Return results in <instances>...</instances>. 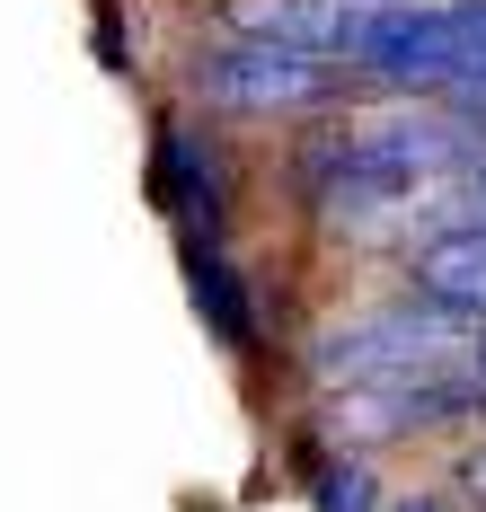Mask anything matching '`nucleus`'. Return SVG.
Listing matches in <instances>:
<instances>
[{
  "label": "nucleus",
  "instance_id": "nucleus-6",
  "mask_svg": "<svg viewBox=\"0 0 486 512\" xmlns=\"http://www.w3.org/2000/svg\"><path fill=\"white\" fill-rule=\"evenodd\" d=\"M151 186H160L168 212H221V159L186 133V124H160V168H151Z\"/></svg>",
  "mask_w": 486,
  "mask_h": 512
},
{
  "label": "nucleus",
  "instance_id": "nucleus-10",
  "mask_svg": "<svg viewBox=\"0 0 486 512\" xmlns=\"http://www.w3.org/2000/svg\"><path fill=\"white\" fill-rule=\"evenodd\" d=\"M389 512H451V504H433V495H407V504H389Z\"/></svg>",
  "mask_w": 486,
  "mask_h": 512
},
{
  "label": "nucleus",
  "instance_id": "nucleus-7",
  "mask_svg": "<svg viewBox=\"0 0 486 512\" xmlns=\"http://www.w3.org/2000/svg\"><path fill=\"white\" fill-rule=\"evenodd\" d=\"M186 265H195V309L213 318V336L221 345H248L257 327H248V301H239V274L221 256H204V248H186Z\"/></svg>",
  "mask_w": 486,
  "mask_h": 512
},
{
  "label": "nucleus",
  "instance_id": "nucleus-4",
  "mask_svg": "<svg viewBox=\"0 0 486 512\" xmlns=\"http://www.w3.org/2000/svg\"><path fill=\"white\" fill-rule=\"evenodd\" d=\"M336 89V53L274 45V36H239L195 62V98L239 106V115H283V106H319Z\"/></svg>",
  "mask_w": 486,
  "mask_h": 512
},
{
  "label": "nucleus",
  "instance_id": "nucleus-1",
  "mask_svg": "<svg viewBox=\"0 0 486 512\" xmlns=\"http://www.w3.org/2000/svg\"><path fill=\"white\" fill-rule=\"evenodd\" d=\"M469 151H478V133L451 115H363L345 133H319L301 177H310V204L345 221V212H389L451 186L469 168Z\"/></svg>",
  "mask_w": 486,
  "mask_h": 512
},
{
  "label": "nucleus",
  "instance_id": "nucleus-2",
  "mask_svg": "<svg viewBox=\"0 0 486 512\" xmlns=\"http://www.w3.org/2000/svg\"><path fill=\"white\" fill-rule=\"evenodd\" d=\"M336 62L407 80V89H478L486 80V0H345Z\"/></svg>",
  "mask_w": 486,
  "mask_h": 512
},
{
  "label": "nucleus",
  "instance_id": "nucleus-5",
  "mask_svg": "<svg viewBox=\"0 0 486 512\" xmlns=\"http://www.w3.org/2000/svg\"><path fill=\"white\" fill-rule=\"evenodd\" d=\"M416 301L486 327V230H433L416 248Z\"/></svg>",
  "mask_w": 486,
  "mask_h": 512
},
{
  "label": "nucleus",
  "instance_id": "nucleus-3",
  "mask_svg": "<svg viewBox=\"0 0 486 512\" xmlns=\"http://www.w3.org/2000/svg\"><path fill=\"white\" fill-rule=\"evenodd\" d=\"M469 354H478L469 318H451L433 301H398V309H363V318L327 327L310 345V371L345 380V398H363V389H407V380H433V371H460Z\"/></svg>",
  "mask_w": 486,
  "mask_h": 512
},
{
  "label": "nucleus",
  "instance_id": "nucleus-8",
  "mask_svg": "<svg viewBox=\"0 0 486 512\" xmlns=\"http://www.w3.org/2000/svg\"><path fill=\"white\" fill-rule=\"evenodd\" d=\"M319 512H372V468L363 460H327L319 468Z\"/></svg>",
  "mask_w": 486,
  "mask_h": 512
},
{
  "label": "nucleus",
  "instance_id": "nucleus-9",
  "mask_svg": "<svg viewBox=\"0 0 486 512\" xmlns=\"http://www.w3.org/2000/svg\"><path fill=\"white\" fill-rule=\"evenodd\" d=\"M460 495H469V504L486 512V442H478V451H469V460H460Z\"/></svg>",
  "mask_w": 486,
  "mask_h": 512
}]
</instances>
